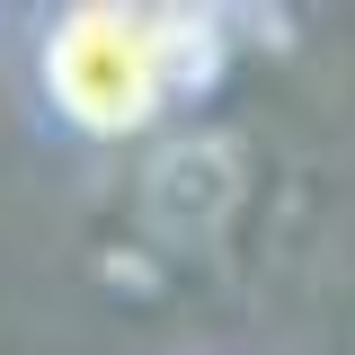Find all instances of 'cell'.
I'll return each instance as SVG.
<instances>
[{
	"label": "cell",
	"mask_w": 355,
	"mask_h": 355,
	"mask_svg": "<svg viewBox=\"0 0 355 355\" xmlns=\"http://www.w3.org/2000/svg\"><path fill=\"white\" fill-rule=\"evenodd\" d=\"M36 89L53 125L89 133V142H133L169 116L160 89V53H151V9L125 0H71L53 9L36 36Z\"/></svg>",
	"instance_id": "cell-1"
},
{
	"label": "cell",
	"mask_w": 355,
	"mask_h": 355,
	"mask_svg": "<svg viewBox=\"0 0 355 355\" xmlns=\"http://www.w3.org/2000/svg\"><path fill=\"white\" fill-rule=\"evenodd\" d=\"M151 53H160V89L178 107L222 71V18L214 9H151Z\"/></svg>",
	"instance_id": "cell-2"
}]
</instances>
